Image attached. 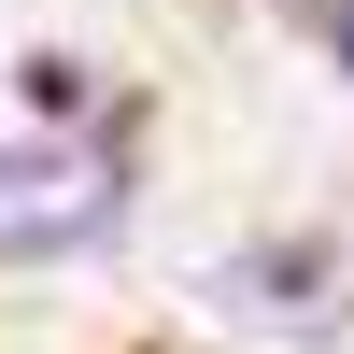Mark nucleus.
Returning a JSON list of instances; mask_svg holds the SVG:
<instances>
[{
    "instance_id": "f257e3e1",
    "label": "nucleus",
    "mask_w": 354,
    "mask_h": 354,
    "mask_svg": "<svg viewBox=\"0 0 354 354\" xmlns=\"http://www.w3.org/2000/svg\"><path fill=\"white\" fill-rule=\"evenodd\" d=\"M113 213H128V113L85 100V71L28 57V85L0 100V270L85 255Z\"/></svg>"
},
{
    "instance_id": "f03ea898",
    "label": "nucleus",
    "mask_w": 354,
    "mask_h": 354,
    "mask_svg": "<svg viewBox=\"0 0 354 354\" xmlns=\"http://www.w3.org/2000/svg\"><path fill=\"white\" fill-rule=\"evenodd\" d=\"M298 28H312V43L340 57V71H354V0H298Z\"/></svg>"
}]
</instances>
